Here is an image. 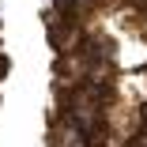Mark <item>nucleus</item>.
Returning a JSON list of instances; mask_svg holds the SVG:
<instances>
[{
    "label": "nucleus",
    "instance_id": "nucleus-1",
    "mask_svg": "<svg viewBox=\"0 0 147 147\" xmlns=\"http://www.w3.org/2000/svg\"><path fill=\"white\" fill-rule=\"evenodd\" d=\"M45 147H91V136L76 121H68L64 113H57L49 121V132H45Z\"/></svg>",
    "mask_w": 147,
    "mask_h": 147
}]
</instances>
